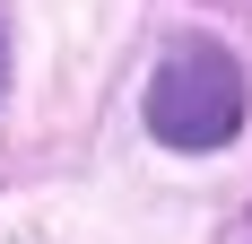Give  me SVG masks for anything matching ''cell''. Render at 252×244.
Returning a JSON list of instances; mask_svg holds the SVG:
<instances>
[{
    "instance_id": "6da1fadb",
    "label": "cell",
    "mask_w": 252,
    "mask_h": 244,
    "mask_svg": "<svg viewBox=\"0 0 252 244\" xmlns=\"http://www.w3.org/2000/svg\"><path fill=\"white\" fill-rule=\"evenodd\" d=\"M148 131L165 148H226L244 131V70L226 44H174L148 79Z\"/></svg>"
}]
</instances>
